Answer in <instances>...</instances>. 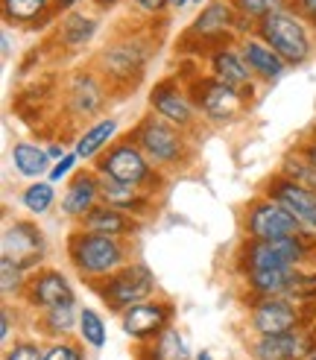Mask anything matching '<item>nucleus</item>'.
Listing matches in <instances>:
<instances>
[{
    "label": "nucleus",
    "mask_w": 316,
    "mask_h": 360,
    "mask_svg": "<svg viewBox=\"0 0 316 360\" xmlns=\"http://www.w3.org/2000/svg\"><path fill=\"white\" fill-rule=\"evenodd\" d=\"M255 35L267 41L287 65H302L310 59L313 47H310L308 24L293 9H281V12L261 18L258 27H255Z\"/></svg>",
    "instance_id": "1"
},
{
    "label": "nucleus",
    "mask_w": 316,
    "mask_h": 360,
    "mask_svg": "<svg viewBox=\"0 0 316 360\" xmlns=\"http://www.w3.org/2000/svg\"><path fill=\"white\" fill-rule=\"evenodd\" d=\"M70 261L82 276H112L123 264V246L112 235H97V231H74V238L67 243Z\"/></svg>",
    "instance_id": "2"
},
{
    "label": "nucleus",
    "mask_w": 316,
    "mask_h": 360,
    "mask_svg": "<svg viewBox=\"0 0 316 360\" xmlns=\"http://www.w3.org/2000/svg\"><path fill=\"white\" fill-rule=\"evenodd\" d=\"M129 138L147 153L150 161H155L158 167L182 165L185 161V153H187L185 138L179 132V126H173L164 117H144Z\"/></svg>",
    "instance_id": "3"
},
{
    "label": "nucleus",
    "mask_w": 316,
    "mask_h": 360,
    "mask_svg": "<svg viewBox=\"0 0 316 360\" xmlns=\"http://www.w3.org/2000/svg\"><path fill=\"white\" fill-rule=\"evenodd\" d=\"M305 255H308V243L302 235L272 238V240L249 238V243L240 252L246 273H252V269H270V266H298Z\"/></svg>",
    "instance_id": "4"
},
{
    "label": "nucleus",
    "mask_w": 316,
    "mask_h": 360,
    "mask_svg": "<svg viewBox=\"0 0 316 360\" xmlns=\"http://www.w3.org/2000/svg\"><path fill=\"white\" fill-rule=\"evenodd\" d=\"M97 170L105 173V176L120 179V182L138 185V188H147L152 179H158L152 165H150V158H147V153L140 150L132 138L120 141V143H114V147L105 150V155L100 158Z\"/></svg>",
    "instance_id": "5"
},
{
    "label": "nucleus",
    "mask_w": 316,
    "mask_h": 360,
    "mask_svg": "<svg viewBox=\"0 0 316 360\" xmlns=\"http://www.w3.org/2000/svg\"><path fill=\"white\" fill-rule=\"evenodd\" d=\"M155 287V278L152 273L144 266V264H129L117 269V273L105 281V287H100V296L105 299L112 311H126L132 304L144 302Z\"/></svg>",
    "instance_id": "6"
},
{
    "label": "nucleus",
    "mask_w": 316,
    "mask_h": 360,
    "mask_svg": "<svg viewBox=\"0 0 316 360\" xmlns=\"http://www.w3.org/2000/svg\"><path fill=\"white\" fill-rule=\"evenodd\" d=\"M237 15L240 12L235 9L232 0H211L208 6H202V12L193 18L185 39H199L205 44L228 47L237 35Z\"/></svg>",
    "instance_id": "7"
},
{
    "label": "nucleus",
    "mask_w": 316,
    "mask_h": 360,
    "mask_svg": "<svg viewBox=\"0 0 316 360\" xmlns=\"http://www.w3.org/2000/svg\"><path fill=\"white\" fill-rule=\"evenodd\" d=\"M302 223L281 205L278 200L267 196L258 200L249 214H246V235L252 240H272V238H290V235H302Z\"/></svg>",
    "instance_id": "8"
},
{
    "label": "nucleus",
    "mask_w": 316,
    "mask_h": 360,
    "mask_svg": "<svg viewBox=\"0 0 316 360\" xmlns=\"http://www.w3.org/2000/svg\"><path fill=\"white\" fill-rule=\"evenodd\" d=\"M246 97H249L246 91L220 82L217 77H205L193 82V105L211 120H232L235 115L243 112Z\"/></svg>",
    "instance_id": "9"
},
{
    "label": "nucleus",
    "mask_w": 316,
    "mask_h": 360,
    "mask_svg": "<svg viewBox=\"0 0 316 360\" xmlns=\"http://www.w3.org/2000/svg\"><path fill=\"white\" fill-rule=\"evenodd\" d=\"M302 326V308L287 296H261L252 308V328L258 334H290Z\"/></svg>",
    "instance_id": "10"
},
{
    "label": "nucleus",
    "mask_w": 316,
    "mask_h": 360,
    "mask_svg": "<svg viewBox=\"0 0 316 360\" xmlns=\"http://www.w3.org/2000/svg\"><path fill=\"white\" fill-rule=\"evenodd\" d=\"M147 59H150L147 44L138 41V39H129V41L112 44L100 56V65H103V74L109 79H114V82H135L140 74H144Z\"/></svg>",
    "instance_id": "11"
},
{
    "label": "nucleus",
    "mask_w": 316,
    "mask_h": 360,
    "mask_svg": "<svg viewBox=\"0 0 316 360\" xmlns=\"http://www.w3.org/2000/svg\"><path fill=\"white\" fill-rule=\"evenodd\" d=\"M267 196L278 200L298 223H302L305 231L316 235V191L296 185L293 179H287V176H275L272 182H270Z\"/></svg>",
    "instance_id": "12"
},
{
    "label": "nucleus",
    "mask_w": 316,
    "mask_h": 360,
    "mask_svg": "<svg viewBox=\"0 0 316 360\" xmlns=\"http://www.w3.org/2000/svg\"><path fill=\"white\" fill-rule=\"evenodd\" d=\"M4 255L12 258L15 264H21L24 269L35 266L44 255V238L41 231L27 220H18L4 231Z\"/></svg>",
    "instance_id": "13"
},
{
    "label": "nucleus",
    "mask_w": 316,
    "mask_h": 360,
    "mask_svg": "<svg viewBox=\"0 0 316 360\" xmlns=\"http://www.w3.org/2000/svg\"><path fill=\"white\" fill-rule=\"evenodd\" d=\"M170 316H173V308L167 302H138L123 311V331L135 340H147L162 334L167 328Z\"/></svg>",
    "instance_id": "14"
},
{
    "label": "nucleus",
    "mask_w": 316,
    "mask_h": 360,
    "mask_svg": "<svg viewBox=\"0 0 316 360\" xmlns=\"http://www.w3.org/2000/svg\"><path fill=\"white\" fill-rule=\"evenodd\" d=\"M150 105L155 109L158 117L170 120L173 126H179V129H185V126L193 123V100H187L185 91L173 79H164V82H158L152 88Z\"/></svg>",
    "instance_id": "15"
},
{
    "label": "nucleus",
    "mask_w": 316,
    "mask_h": 360,
    "mask_svg": "<svg viewBox=\"0 0 316 360\" xmlns=\"http://www.w3.org/2000/svg\"><path fill=\"white\" fill-rule=\"evenodd\" d=\"M27 299L35 304V308H56V304L74 302V287L62 273H53V269H44L32 281H27Z\"/></svg>",
    "instance_id": "16"
},
{
    "label": "nucleus",
    "mask_w": 316,
    "mask_h": 360,
    "mask_svg": "<svg viewBox=\"0 0 316 360\" xmlns=\"http://www.w3.org/2000/svg\"><path fill=\"white\" fill-rule=\"evenodd\" d=\"M240 53H243V59H246V65H249L252 74L267 79V82L281 79V74L287 70V62L281 59L263 39H258V35H246V39L240 41Z\"/></svg>",
    "instance_id": "17"
},
{
    "label": "nucleus",
    "mask_w": 316,
    "mask_h": 360,
    "mask_svg": "<svg viewBox=\"0 0 316 360\" xmlns=\"http://www.w3.org/2000/svg\"><path fill=\"white\" fill-rule=\"evenodd\" d=\"M100 200V176L97 173H77L70 179V185L65 191V200H62V211L67 217H85Z\"/></svg>",
    "instance_id": "18"
},
{
    "label": "nucleus",
    "mask_w": 316,
    "mask_h": 360,
    "mask_svg": "<svg viewBox=\"0 0 316 360\" xmlns=\"http://www.w3.org/2000/svg\"><path fill=\"white\" fill-rule=\"evenodd\" d=\"M103 103H105L103 85L91 74L79 70V74L70 79V88H67V105H70V112H74L77 117H91L94 112L103 109Z\"/></svg>",
    "instance_id": "19"
},
{
    "label": "nucleus",
    "mask_w": 316,
    "mask_h": 360,
    "mask_svg": "<svg viewBox=\"0 0 316 360\" xmlns=\"http://www.w3.org/2000/svg\"><path fill=\"white\" fill-rule=\"evenodd\" d=\"M211 70H214L211 77H217L225 85H235L240 91H246V88L252 85V77H255L249 70V65H246L243 53H237L232 47H217L211 53Z\"/></svg>",
    "instance_id": "20"
},
{
    "label": "nucleus",
    "mask_w": 316,
    "mask_h": 360,
    "mask_svg": "<svg viewBox=\"0 0 316 360\" xmlns=\"http://www.w3.org/2000/svg\"><path fill=\"white\" fill-rule=\"evenodd\" d=\"M305 349L313 352V343L302 334H261V340L255 343V357L258 360H296L302 357Z\"/></svg>",
    "instance_id": "21"
},
{
    "label": "nucleus",
    "mask_w": 316,
    "mask_h": 360,
    "mask_svg": "<svg viewBox=\"0 0 316 360\" xmlns=\"http://www.w3.org/2000/svg\"><path fill=\"white\" fill-rule=\"evenodd\" d=\"M144 188L129 185V182H120L114 176H105L100 173V200L112 208H120L126 214H144L147 208V196L140 193Z\"/></svg>",
    "instance_id": "22"
},
{
    "label": "nucleus",
    "mask_w": 316,
    "mask_h": 360,
    "mask_svg": "<svg viewBox=\"0 0 316 360\" xmlns=\"http://www.w3.org/2000/svg\"><path fill=\"white\" fill-rule=\"evenodd\" d=\"M82 229L85 231H97V235H112V238H120V235H132L138 229V223L132 220V214L120 211V208H112V205H94L91 211L82 217Z\"/></svg>",
    "instance_id": "23"
},
{
    "label": "nucleus",
    "mask_w": 316,
    "mask_h": 360,
    "mask_svg": "<svg viewBox=\"0 0 316 360\" xmlns=\"http://www.w3.org/2000/svg\"><path fill=\"white\" fill-rule=\"evenodd\" d=\"M298 276L296 266H270V269H252L246 273L252 293L258 296H290V287Z\"/></svg>",
    "instance_id": "24"
},
{
    "label": "nucleus",
    "mask_w": 316,
    "mask_h": 360,
    "mask_svg": "<svg viewBox=\"0 0 316 360\" xmlns=\"http://www.w3.org/2000/svg\"><path fill=\"white\" fill-rule=\"evenodd\" d=\"M56 9V0H4V18L12 24H39Z\"/></svg>",
    "instance_id": "25"
},
{
    "label": "nucleus",
    "mask_w": 316,
    "mask_h": 360,
    "mask_svg": "<svg viewBox=\"0 0 316 360\" xmlns=\"http://www.w3.org/2000/svg\"><path fill=\"white\" fill-rule=\"evenodd\" d=\"M94 32H97V21H94V18H88L82 12H70L65 21H62L59 39H62L65 47L79 50V47H85L88 41L94 39Z\"/></svg>",
    "instance_id": "26"
},
{
    "label": "nucleus",
    "mask_w": 316,
    "mask_h": 360,
    "mask_svg": "<svg viewBox=\"0 0 316 360\" xmlns=\"http://www.w3.org/2000/svg\"><path fill=\"white\" fill-rule=\"evenodd\" d=\"M12 161H15V170L21 173V176H41L50 167V153L41 150V147H35V143H15L12 147Z\"/></svg>",
    "instance_id": "27"
},
{
    "label": "nucleus",
    "mask_w": 316,
    "mask_h": 360,
    "mask_svg": "<svg viewBox=\"0 0 316 360\" xmlns=\"http://www.w3.org/2000/svg\"><path fill=\"white\" fill-rule=\"evenodd\" d=\"M114 132H117V120H114V117H105V120L94 123L91 129H88V132L77 141V155H79V158H94L100 150L109 147V141L114 138Z\"/></svg>",
    "instance_id": "28"
},
{
    "label": "nucleus",
    "mask_w": 316,
    "mask_h": 360,
    "mask_svg": "<svg viewBox=\"0 0 316 360\" xmlns=\"http://www.w3.org/2000/svg\"><path fill=\"white\" fill-rule=\"evenodd\" d=\"M281 176L293 179V182H296V185H302V188L316 191V165H313V161H310L305 153L287 155V158H284V165H281Z\"/></svg>",
    "instance_id": "29"
},
{
    "label": "nucleus",
    "mask_w": 316,
    "mask_h": 360,
    "mask_svg": "<svg viewBox=\"0 0 316 360\" xmlns=\"http://www.w3.org/2000/svg\"><path fill=\"white\" fill-rule=\"evenodd\" d=\"M235 9L246 18H252L258 24L261 18H267L272 12H281V9H290V0H232Z\"/></svg>",
    "instance_id": "30"
},
{
    "label": "nucleus",
    "mask_w": 316,
    "mask_h": 360,
    "mask_svg": "<svg viewBox=\"0 0 316 360\" xmlns=\"http://www.w3.org/2000/svg\"><path fill=\"white\" fill-rule=\"evenodd\" d=\"M21 200H24V208H27V211L44 214V211H50L53 200H56V193H53V185H50V182H35V185H29V188L24 191Z\"/></svg>",
    "instance_id": "31"
},
{
    "label": "nucleus",
    "mask_w": 316,
    "mask_h": 360,
    "mask_svg": "<svg viewBox=\"0 0 316 360\" xmlns=\"http://www.w3.org/2000/svg\"><path fill=\"white\" fill-rule=\"evenodd\" d=\"M79 334H82L85 343L94 346V349H100V346L105 343V326H103V319H100L97 311L85 308V311L79 314Z\"/></svg>",
    "instance_id": "32"
},
{
    "label": "nucleus",
    "mask_w": 316,
    "mask_h": 360,
    "mask_svg": "<svg viewBox=\"0 0 316 360\" xmlns=\"http://www.w3.org/2000/svg\"><path fill=\"white\" fill-rule=\"evenodd\" d=\"M74 319H77V302H65V304H56V308L47 311V328L56 331V334H65L74 328Z\"/></svg>",
    "instance_id": "33"
},
{
    "label": "nucleus",
    "mask_w": 316,
    "mask_h": 360,
    "mask_svg": "<svg viewBox=\"0 0 316 360\" xmlns=\"http://www.w3.org/2000/svg\"><path fill=\"white\" fill-rule=\"evenodd\" d=\"M0 287H4V293H18V290H27L24 284V266L15 264L12 258H0Z\"/></svg>",
    "instance_id": "34"
},
{
    "label": "nucleus",
    "mask_w": 316,
    "mask_h": 360,
    "mask_svg": "<svg viewBox=\"0 0 316 360\" xmlns=\"http://www.w3.org/2000/svg\"><path fill=\"white\" fill-rule=\"evenodd\" d=\"M290 296H296L298 302H313L316 299V276H305L298 273L293 287H290Z\"/></svg>",
    "instance_id": "35"
},
{
    "label": "nucleus",
    "mask_w": 316,
    "mask_h": 360,
    "mask_svg": "<svg viewBox=\"0 0 316 360\" xmlns=\"http://www.w3.org/2000/svg\"><path fill=\"white\" fill-rule=\"evenodd\" d=\"M290 9L316 30V0H290Z\"/></svg>",
    "instance_id": "36"
},
{
    "label": "nucleus",
    "mask_w": 316,
    "mask_h": 360,
    "mask_svg": "<svg viewBox=\"0 0 316 360\" xmlns=\"http://www.w3.org/2000/svg\"><path fill=\"white\" fill-rule=\"evenodd\" d=\"M44 360H82L77 346H67V343H56L44 352Z\"/></svg>",
    "instance_id": "37"
},
{
    "label": "nucleus",
    "mask_w": 316,
    "mask_h": 360,
    "mask_svg": "<svg viewBox=\"0 0 316 360\" xmlns=\"http://www.w3.org/2000/svg\"><path fill=\"white\" fill-rule=\"evenodd\" d=\"M6 360H44V354L35 349L32 343H18L12 352H9V357Z\"/></svg>",
    "instance_id": "38"
},
{
    "label": "nucleus",
    "mask_w": 316,
    "mask_h": 360,
    "mask_svg": "<svg viewBox=\"0 0 316 360\" xmlns=\"http://www.w3.org/2000/svg\"><path fill=\"white\" fill-rule=\"evenodd\" d=\"M77 153H67L65 158H59V165H53V170H50V182H59V179L62 176H67L70 173V167H74L77 165Z\"/></svg>",
    "instance_id": "39"
},
{
    "label": "nucleus",
    "mask_w": 316,
    "mask_h": 360,
    "mask_svg": "<svg viewBox=\"0 0 316 360\" xmlns=\"http://www.w3.org/2000/svg\"><path fill=\"white\" fill-rule=\"evenodd\" d=\"M132 6L140 9L144 15H162L170 6V0H132Z\"/></svg>",
    "instance_id": "40"
},
{
    "label": "nucleus",
    "mask_w": 316,
    "mask_h": 360,
    "mask_svg": "<svg viewBox=\"0 0 316 360\" xmlns=\"http://www.w3.org/2000/svg\"><path fill=\"white\" fill-rule=\"evenodd\" d=\"M77 4H82V0H56V12H70V9H74Z\"/></svg>",
    "instance_id": "41"
},
{
    "label": "nucleus",
    "mask_w": 316,
    "mask_h": 360,
    "mask_svg": "<svg viewBox=\"0 0 316 360\" xmlns=\"http://www.w3.org/2000/svg\"><path fill=\"white\" fill-rule=\"evenodd\" d=\"M9 331H12V316H9V311H4V328H0V337H9Z\"/></svg>",
    "instance_id": "42"
},
{
    "label": "nucleus",
    "mask_w": 316,
    "mask_h": 360,
    "mask_svg": "<svg viewBox=\"0 0 316 360\" xmlns=\"http://www.w3.org/2000/svg\"><path fill=\"white\" fill-rule=\"evenodd\" d=\"M310 161H313V165H316V141H310V143H305V150H302Z\"/></svg>",
    "instance_id": "43"
},
{
    "label": "nucleus",
    "mask_w": 316,
    "mask_h": 360,
    "mask_svg": "<svg viewBox=\"0 0 316 360\" xmlns=\"http://www.w3.org/2000/svg\"><path fill=\"white\" fill-rule=\"evenodd\" d=\"M47 153H50V158H65V150L59 147V143H53V147H50Z\"/></svg>",
    "instance_id": "44"
},
{
    "label": "nucleus",
    "mask_w": 316,
    "mask_h": 360,
    "mask_svg": "<svg viewBox=\"0 0 316 360\" xmlns=\"http://www.w3.org/2000/svg\"><path fill=\"white\" fill-rule=\"evenodd\" d=\"M9 50H12V35L4 32V56H9Z\"/></svg>",
    "instance_id": "45"
},
{
    "label": "nucleus",
    "mask_w": 316,
    "mask_h": 360,
    "mask_svg": "<svg viewBox=\"0 0 316 360\" xmlns=\"http://www.w3.org/2000/svg\"><path fill=\"white\" fill-rule=\"evenodd\" d=\"M190 0H170V9H185Z\"/></svg>",
    "instance_id": "46"
},
{
    "label": "nucleus",
    "mask_w": 316,
    "mask_h": 360,
    "mask_svg": "<svg viewBox=\"0 0 316 360\" xmlns=\"http://www.w3.org/2000/svg\"><path fill=\"white\" fill-rule=\"evenodd\" d=\"M94 4H97L100 9H105V6H114V4H117V0H94Z\"/></svg>",
    "instance_id": "47"
},
{
    "label": "nucleus",
    "mask_w": 316,
    "mask_h": 360,
    "mask_svg": "<svg viewBox=\"0 0 316 360\" xmlns=\"http://www.w3.org/2000/svg\"><path fill=\"white\" fill-rule=\"evenodd\" d=\"M199 360H211V357H208V354H199Z\"/></svg>",
    "instance_id": "48"
},
{
    "label": "nucleus",
    "mask_w": 316,
    "mask_h": 360,
    "mask_svg": "<svg viewBox=\"0 0 316 360\" xmlns=\"http://www.w3.org/2000/svg\"><path fill=\"white\" fill-rule=\"evenodd\" d=\"M190 4H202V0H190Z\"/></svg>",
    "instance_id": "49"
},
{
    "label": "nucleus",
    "mask_w": 316,
    "mask_h": 360,
    "mask_svg": "<svg viewBox=\"0 0 316 360\" xmlns=\"http://www.w3.org/2000/svg\"><path fill=\"white\" fill-rule=\"evenodd\" d=\"M310 360H316V352H313V354H310Z\"/></svg>",
    "instance_id": "50"
}]
</instances>
